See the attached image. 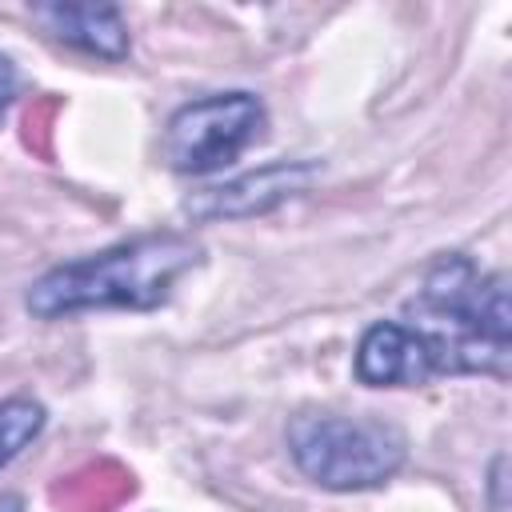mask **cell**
I'll return each instance as SVG.
<instances>
[{"mask_svg": "<svg viewBox=\"0 0 512 512\" xmlns=\"http://www.w3.org/2000/svg\"><path fill=\"white\" fill-rule=\"evenodd\" d=\"M400 324L424 348L432 376L508 380L512 312L504 272H480L472 256L444 252L404 300Z\"/></svg>", "mask_w": 512, "mask_h": 512, "instance_id": "cell-1", "label": "cell"}, {"mask_svg": "<svg viewBox=\"0 0 512 512\" xmlns=\"http://www.w3.org/2000/svg\"><path fill=\"white\" fill-rule=\"evenodd\" d=\"M16 92H20V72H16V64H12V60L0 52V116L12 108Z\"/></svg>", "mask_w": 512, "mask_h": 512, "instance_id": "cell-9", "label": "cell"}, {"mask_svg": "<svg viewBox=\"0 0 512 512\" xmlns=\"http://www.w3.org/2000/svg\"><path fill=\"white\" fill-rule=\"evenodd\" d=\"M204 248L188 232H148L112 248L64 260L32 280L24 308L36 320H60L76 312H152L172 300L176 284L200 268Z\"/></svg>", "mask_w": 512, "mask_h": 512, "instance_id": "cell-2", "label": "cell"}, {"mask_svg": "<svg viewBox=\"0 0 512 512\" xmlns=\"http://www.w3.org/2000/svg\"><path fill=\"white\" fill-rule=\"evenodd\" d=\"M48 424V408L32 396H8L0 400V468H8L24 448H32V440L44 432Z\"/></svg>", "mask_w": 512, "mask_h": 512, "instance_id": "cell-8", "label": "cell"}, {"mask_svg": "<svg viewBox=\"0 0 512 512\" xmlns=\"http://www.w3.org/2000/svg\"><path fill=\"white\" fill-rule=\"evenodd\" d=\"M0 512H24V496L20 492H0Z\"/></svg>", "mask_w": 512, "mask_h": 512, "instance_id": "cell-10", "label": "cell"}, {"mask_svg": "<svg viewBox=\"0 0 512 512\" xmlns=\"http://www.w3.org/2000/svg\"><path fill=\"white\" fill-rule=\"evenodd\" d=\"M316 160H276L256 172H244L236 180H224L216 188H204L184 200V212L192 220H248L260 212H272L276 204L300 196L316 180Z\"/></svg>", "mask_w": 512, "mask_h": 512, "instance_id": "cell-5", "label": "cell"}, {"mask_svg": "<svg viewBox=\"0 0 512 512\" xmlns=\"http://www.w3.org/2000/svg\"><path fill=\"white\" fill-rule=\"evenodd\" d=\"M32 16L68 48L100 56V60H124L132 48L124 12L116 4H40Z\"/></svg>", "mask_w": 512, "mask_h": 512, "instance_id": "cell-7", "label": "cell"}, {"mask_svg": "<svg viewBox=\"0 0 512 512\" xmlns=\"http://www.w3.org/2000/svg\"><path fill=\"white\" fill-rule=\"evenodd\" d=\"M288 456L316 488L368 492L404 468L408 440L388 420L300 412L288 424Z\"/></svg>", "mask_w": 512, "mask_h": 512, "instance_id": "cell-3", "label": "cell"}, {"mask_svg": "<svg viewBox=\"0 0 512 512\" xmlns=\"http://www.w3.org/2000/svg\"><path fill=\"white\" fill-rule=\"evenodd\" d=\"M268 112L252 92H212L180 104L160 140V156L180 176H212L236 164L260 136Z\"/></svg>", "mask_w": 512, "mask_h": 512, "instance_id": "cell-4", "label": "cell"}, {"mask_svg": "<svg viewBox=\"0 0 512 512\" xmlns=\"http://www.w3.org/2000/svg\"><path fill=\"white\" fill-rule=\"evenodd\" d=\"M352 372L368 388H420L436 380L424 348L400 320H376L364 328Z\"/></svg>", "mask_w": 512, "mask_h": 512, "instance_id": "cell-6", "label": "cell"}]
</instances>
